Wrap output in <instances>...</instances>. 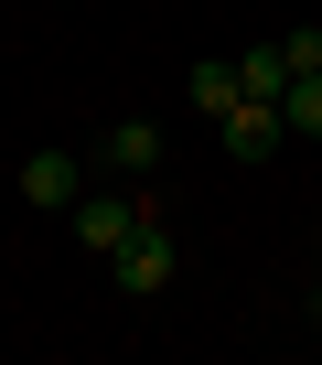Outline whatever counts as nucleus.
<instances>
[{
    "mask_svg": "<svg viewBox=\"0 0 322 365\" xmlns=\"http://www.w3.org/2000/svg\"><path fill=\"white\" fill-rule=\"evenodd\" d=\"M237 86H247V97H290V54H279V43L237 54Z\"/></svg>",
    "mask_w": 322,
    "mask_h": 365,
    "instance_id": "0eeeda50",
    "label": "nucleus"
},
{
    "mask_svg": "<svg viewBox=\"0 0 322 365\" xmlns=\"http://www.w3.org/2000/svg\"><path fill=\"white\" fill-rule=\"evenodd\" d=\"M183 86H194V108H204V118H226V108H237V97H247V86H237V65H226V54H204V65H194V76H183Z\"/></svg>",
    "mask_w": 322,
    "mask_h": 365,
    "instance_id": "423d86ee",
    "label": "nucleus"
},
{
    "mask_svg": "<svg viewBox=\"0 0 322 365\" xmlns=\"http://www.w3.org/2000/svg\"><path fill=\"white\" fill-rule=\"evenodd\" d=\"M215 129H226V150H237V161H269V150L290 140V118H279V97H237V108H226Z\"/></svg>",
    "mask_w": 322,
    "mask_h": 365,
    "instance_id": "20e7f679",
    "label": "nucleus"
},
{
    "mask_svg": "<svg viewBox=\"0 0 322 365\" xmlns=\"http://www.w3.org/2000/svg\"><path fill=\"white\" fill-rule=\"evenodd\" d=\"M279 118H290V140H322V76H290Z\"/></svg>",
    "mask_w": 322,
    "mask_h": 365,
    "instance_id": "6e6552de",
    "label": "nucleus"
},
{
    "mask_svg": "<svg viewBox=\"0 0 322 365\" xmlns=\"http://www.w3.org/2000/svg\"><path fill=\"white\" fill-rule=\"evenodd\" d=\"M140 215H150V194H118V182H86V194L65 205V226H76V247H97V258H108V247H118V237H129Z\"/></svg>",
    "mask_w": 322,
    "mask_h": 365,
    "instance_id": "f03ea898",
    "label": "nucleus"
},
{
    "mask_svg": "<svg viewBox=\"0 0 322 365\" xmlns=\"http://www.w3.org/2000/svg\"><path fill=\"white\" fill-rule=\"evenodd\" d=\"M76 194H86V161H76V150H33V161H22V205H33V215H65Z\"/></svg>",
    "mask_w": 322,
    "mask_h": 365,
    "instance_id": "7ed1b4c3",
    "label": "nucleus"
},
{
    "mask_svg": "<svg viewBox=\"0 0 322 365\" xmlns=\"http://www.w3.org/2000/svg\"><path fill=\"white\" fill-rule=\"evenodd\" d=\"M279 54H290V76H322V33H279Z\"/></svg>",
    "mask_w": 322,
    "mask_h": 365,
    "instance_id": "1a4fd4ad",
    "label": "nucleus"
},
{
    "mask_svg": "<svg viewBox=\"0 0 322 365\" xmlns=\"http://www.w3.org/2000/svg\"><path fill=\"white\" fill-rule=\"evenodd\" d=\"M172 269H183V247L161 237V215H140V226L108 247V279H118L129 301H161V290H172Z\"/></svg>",
    "mask_w": 322,
    "mask_h": 365,
    "instance_id": "f257e3e1",
    "label": "nucleus"
},
{
    "mask_svg": "<svg viewBox=\"0 0 322 365\" xmlns=\"http://www.w3.org/2000/svg\"><path fill=\"white\" fill-rule=\"evenodd\" d=\"M97 161H108V172H129V182H140V172H150V161H161V129H150V118H118V129H108V140H97Z\"/></svg>",
    "mask_w": 322,
    "mask_h": 365,
    "instance_id": "39448f33",
    "label": "nucleus"
}]
</instances>
